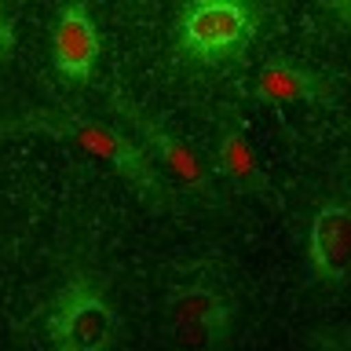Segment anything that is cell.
Returning <instances> with one entry per match:
<instances>
[{"mask_svg": "<svg viewBox=\"0 0 351 351\" xmlns=\"http://www.w3.org/2000/svg\"><path fill=\"white\" fill-rule=\"evenodd\" d=\"M223 300H227V293L216 289L205 274H197V278H191V282L172 285L169 296H165V322H169L172 337L180 340L186 329L197 326L208 311H213V307H219Z\"/></svg>", "mask_w": 351, "mask_h": 351, "instance_id": "cell-9", "label": "cell"}, {"mask_svg": "<svg viewBox=\"0 0 351 351\" xmlns=\"http://www.w3.org/2000/svg\"><path fill=\"white\" fill-rule=\"evenodd\" d=\"M213 161H216V176H219V180H227L234 191L256 194V197H271L267 172H263L256 150H252L249 132H245V121H241L238 110H227L223 121H219Z\"/></svg>", "mask_w": 351, "mask_h": 351, "instance_id": "cell-8", "label": "cell"}, {"mask_svg": "<svg viewBox=\"0 0 351 351\" xmlns=\"http://www.w3.org/2000/svg\"><path fill=\"white\" fill-rule=\"evenodd\" d=\"M44 333L55 351H106L121 337V318L92 274H73L51 296Z\"/></svg>", "mask_w": 351, "mask_h": 351, "instance_id": "cell-3", "label": "cell"}, {"mask_svg": "<svg viewBox=\"0 0 351 351\" xmlns=\"http://www.w3.org/2000/svg\"><path fill=\"white\" fill-rule=\"evenodd\" d=\"M99 51H103V40H99V26L88 11V0H66L51 29L55 70L73 84H88L95 77Z\"/></svg>", "mask_w": 351, "mask_h": 351, "instance_id": "cell-5", "label": "cell"}, {"mask_svg": "<svg viewBox=\"0 0 351 351\" xmlns=\"http://www.w3.org/2000/svg\"><path fill=\"white\" fill-rule=\"evenodd\" d=\"M106 99H110V106H114V114L132 128L136 143L147 150V158L158 165L180 191H186L191 197H197V202H205L208 208H219V191H216L213 176L205 169V161L194 154V147H186L180 136H172L165 125H158L121 84H110Z\"/></svg>", "mask_w": 351, "mask_h": 351, "instance_id": "cell-4", "label": "cell"}, {"mask_svg": "<svg viewBox=\"0 0 351 351\" xmlns=\"http://www.w3.org/2000/svg\"><path fill=\"white\" fill-rule=\"evenodd\" d=\"M11 51H15V26H11L8 11L0 8V66L11 59Z\"/></svg>", "mask_w": 351, "mask_h": 351, "instance_id": "cell-11", "label": "cell"}, {"mask_svg": "<svg viewBox=\"0 0 351 351\" xmlns=\"http://www.w3.org/2000/svg\"><path fill=\"white\" fill-rule=\"evenodd\" d=\"M307 260L318 282L340 285L348 278L351 260V213L344 202H326L315 208L307 230Z\"/></svg>", "mask_w": 351, "mask_h": 351, "instance_id": "cell-6", "label": "cell"}, {"mask_svg": "<svg viewBox=\"0 0 351 351\" xmlns=\"http://www.w3.org/2000/svg\"><path fill=\"white\" fill-rule=\"evenodd\" d=\"M249 95L256 103H271V106H293V103H322L333 95V81L322 70H311L304 62L282 59L274 55L256 70L252 77Z\"/></svg>", "mask_w": 351, "mask_h": 351, "instance_id": "cell-7", "label": "cell"}, {"mask_svg": "<svg viewBox=\"0 0 351 351\" xmlns=\"http://www.w3.org/2000/svg\"><path fill=\"white\" fill-rule=\"evenodd\" d=\"M326 8L333 11L337 26H340V29H348V22H351V0H326Z\"/></svg>", "mask_w": 351, "mask_h": 351, "instance_id": "cell-12", "label": "cell"}, {"mask_svg": "<svg viewBox=\"0 0 351 351\" xmlns=\"http://www.w3.org/2000/svg\"><path fill=\"white\" fill-rule=\"evenodd\" d=\"M0 132H44L51 139H62L77 147L99 165H106L110 172H117L154 213H180V194L165 183L158 165L147 158V150L136 139H128L125 132L103 125L95 117L73 114V110H26V114L11 117L0 125Z\"/></svg>", "mask_w": 351, "mask_h": 351, "instance_id": "cell-1", "label": "cell"}, {"mask_svg": "<svg viewBox=\"0 0 351 351\" xmlns=\"http://www.w3.org/2000/svg\"><path fill=\"white\" fill-rule=\"evenodd\" d=\"M230 333H234V304L223 300L219 307H213L202 322L191 326L186 333L180 337V344H191V348H223Z\"/></svg>", "mask_w": 351, "mask_h": 351, "instance_id": "cell-10", "label": "cell"}, {"mask_svg": "<svg viewBox=\"0 0 351 351\" xmlns=\"http://www.w3.org/2000/svg\"><path fill=\"white\" fill-rule=\"evenodd\" d=\"M260 29L256 0H183L176 15V51L194 66H223L238 59Z\"/></svg>", "mask_w": 351, "mask_h": 351, "instance_id": "cell-2", "label": "cell"}]
</instances>
